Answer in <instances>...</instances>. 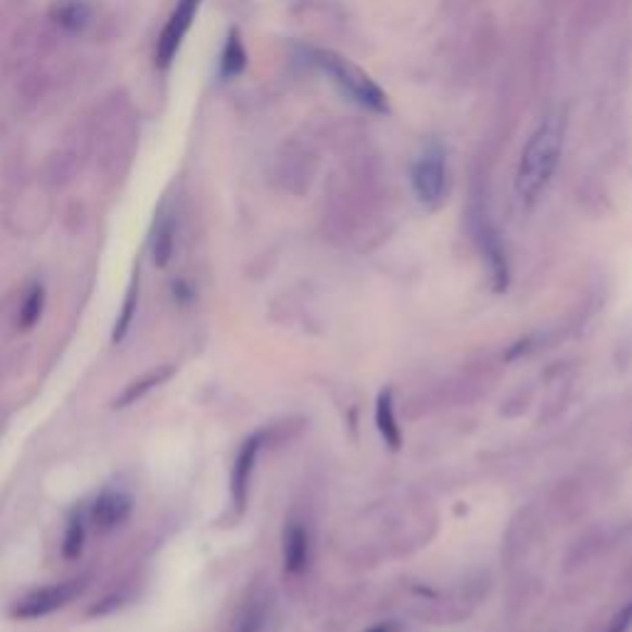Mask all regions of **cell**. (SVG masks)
I'll return each mask as SVG.
<instances>
[{
  "label": "cell",
  "mask_w": 632,
  "mask_h": 632,
  "mask_svg": "<svg viewBox=\"0 0 632 632\" xmlns=\"http://www.w3.org/2000/svg\"><path fill=\"white\" fill-rule=\"evenodd\" d=\"M566 129L568 116L564 106H558L536 124V129L523 143L517 176H514V193L523 207H534L554 180L556 168L561 164Z\"/></svg>",
  "instance_id": "obj_1"
},
{
  "label": "cell",
  "mask_w": 632,
  "mask_h": 632,
  "mask_svg": "<svg viewBox=\"0 0 632 632\" xmlns=\"http://www.w3.org/2000/svg\"><path fill=\"white\" fill-rule=\"evenodd\" d=\"M312 65L327 75L333 85L339 87V92L349 97L351 102L364 106L368 112L385 114L388 112V97L376 79L368 72L361 69L356 62L339 55L333 50H309Z\"/></svg>",
  "instance_id": "obj_2"
},
{
  "label": "cell",
  "mask_w": 632,
  "mask_h": 632,
  "mask_svg": "<svg viewBox=\"0 0 632 632\" xmlns=\"http://www.w3.org/2000/svg\"><path fill=\"white\" fill-rule=\"evenodd\" d=\"M87 589V578H69V581L62 583H52V585H42V589H35L30 593H25L21 601L13 603L11 608V618L13 620H42L58 612L62 608L79 598Z\"/></svg>",
  "instance_id": "obj_3"
},
{
  "label": "cell",
  "mask_w": 632,
  "mask_h": 632,
  "mask_svg": "<svg viewBox=\"0 0 632 632\" xmlns=\"http://www.w3.org/2000/svg\"><path fill=\"white\" fill-rule=\"evenodd\" d=\"M410 186L413 193L426 207H438L445 201L447 193V159L440 143H430V147L418 153V159L410 166Z\"/></svg>",
  "instance_id": "obj_4"
},
{
  "label": "cell",
  "mask_w": 632,
  "mask_h": 632,
  "mask_svg": "<svg viewBox=\"0 0 632 632\" xmlns=\"http://www.w3.org/2000/svg\"><path fill=\"white\" fill-rule=\"evenodd\" d=\"M102 131L97 134V147L102 149V161H110V164H119L126 161L129 164L131 153H134V141H137V131H134V122L126 106L110 104L102 119Z\"/></svg>",
  "instance_id": "obj_5"
},
{
  "label": "cell",
  "mask_w": 632,
  "mask_h": 632,
  "mask_svg": "<svg viewBox=\"0 0 632 632\" xmlns=\"http://www.w3.org/2000/svg\"><path fill=\"white\" fill-rule=\"evenodd\" d=\"M201 5H203V0H178L174 11H170L164 30H161L156 40V55H153L156 58L159 69H168L170 65H174L180 48H184V40L193 28Z\"/></svg>",
  "instance_id": "obj_6"
},
{
  "label": "cell",
  "mask_w": 632,
  "mask_h": 632,
  "mask_svg": "<svg viewBox=\"0 0 632 632\" xmlns=\"http://www.w3.org/2000/svg\"><path fill=\"white\" fill-rule=\"evenodd\" d=\"M134 514V496L124 490H104L102 494L94 496V502L89 504L87 519L89 527L99 534H112L114 529H119L122 523L129 521Z\"/></svg>",
  "instance_id": "obj_7"
},
{
  "label": "cell",
  "mask_w": 632,
  "mask_h": 632,
  "mask_svg": "<svg viewBox=\"0 0 632 632\" xmlns=\"http://www.w3.org/2000/svg\"><path fill=\"white\" fill-rule=\"evenodd\" d=\"M262 442H265V435H262V432H257V435H250L240 445L238 457H235L232 475H230V494H232L235 509H238V511H242L248 507L250 482H252V472H255Z\"/></svg>",
  "instance_id": "obj_8"
},
{
  "label": "cell",
  "mask_w": 632,
  "mask_h": 632,
  "mask_svg": "<svg viewBox=\"0 0 632 632\" xmlns=\"http://www.w3.org/2000/svg\"><path fill=\"white\" fill-rule=\"evenodd\" d=\"M477 240H480L482 255L486 260V267H490L494 292H507V287H509V257H507V248H504V240H502L500 230H496L492 223L480 220V225H477Z\"/></svg>",
  "instance_id": "obj_9"
},
{
  "label": "cell",
  "mask_w": 632,
  "mask_h": 632,
  "mask_svg": "<svg viewBox=\"0 0 632 632\" xmlns=\"http://www.w3.org/2000/svg\"><path fill=\"white\" fill-rule=\"evenodd\" d=\"M48 17L65 35H83L94 21V8L89 0H52Z\"/></svg>",
  "instance_id": "obj_10"
},
{
  "label": "cell",
  "mask_w": 632,
  "mask_h": 632,
  "mask_svg": "<svg viewBox=\"0 0 632 632\" xmlns=\"http://www.w3.org/2000/svg\"><path fill=\"white\" fill-rule=\"evenodd\" d=\"M174 376H176V366H170V364L151 368L149 374H143L141 378H134L131 383L124 385V391L112 401V408L114 410L131 408V405H137L139 401L147 399L151 391H156V388L168 383Z\"/></svg>",
  "instance_id": "obj_11"
},
{
  "label": "cell",
  "mask_w": 632,
  "mask_h": 632,
  "mask_svg": "<svg viewBox=\"0 0 632 632\" xmlns=\"http://www.w3.org/2000/svg\"><path fill=\"white\" fill-rule=\"evenodd\" d=\"M282 556L287 573H302L309 564V534L300 521H289L282 539Z\"/></svg>",
  "instance_id": "obj_12"
},
{
  "label": "cell",
  "mask_w": 632,
  "mask_h": 632,
  "mask_svg": "<svg viewBox=\"0 0 632 632\" xmlns=\"http://www.w3.org/2000/svg\"><path fill=\"white\" fill-rule=\"evenodd\" d=\"M176 250V218L170 213H161L156 228L151 235V260L156 267H168Z\"/></svg>",
  "instance_id": "obj_13"
},
{
  "label": "cell",
  "mask_w": 632,
  "mask_h": 632,
  "mask_svg": "<svg viewBox=\"0 0 632 632\" xmlns=\"http://www.w3.org/2000/svg\"><path fill=\"white\" fill-rule=\"evenodd\" d=\"M139 296H141V269H134L129 289H126V296L122 302L119 316H116L114 329H112V344H122L126 339V333L131 331L134 319H137V309H139Z\"/></svg>",
  "instance_id": "obj_14"
},
{
  "label": "cell",
  "mask_w": 632,
  "mask_h": 632,
  "mask_svg": "<svg viewBox=\"0 0 632 632\" xmlns=\"http://www.w3.org/2000/svg\"><path fill=\"white\" fill-rule=\"evenodd\" d=\"M376 426L378 432H381V438L388 447L393 450V453H399L401 450V428H399V420H395V408H393V391L391 388H385L378 395V403H376Z\"/></svg>",
  "instance_id": "obj_15"
},
{
  "label": "cell",
  "mask_w": 632,
  "mask_h": 632,
  "mask_svg": "<svg viewBox=\"0 0 632 632\" xmlns=\"http://www.w3.org/2000/svg\"><path fill=\"white\" fill-rule=\"evenodd\" d=\"M248 69V50L245 42L240 38V30H230L228 38H225V45L220 50V62H218V75L223 79H235L240 77L242 72Z\"/></svg>",
  "instance_id": "obj_16"
},
{
  "label": "cell",
  "mask_w": 632,
  "mask_h": 632,
  "mask_svg": "<svg viewBox=\"0 0 632 632\" xmlns=\"http://www.w3.org/2000/svg\"><path fill=\"white\" fill-rule=\"evenodd\" d=\"M87 509H75L69 514L67 527H65V539H62V556L67 561H77L85 551V541H87Z\"/></svg>",
  "instance_id": "obj_17"
},
{
  "label": "cell",
  "mask_w": 632,
  "mask_h": 632,
  "mask_svg": "<svg viewBox=\"0 0 632 632\" xmlns=\"http://www.w3.org/2000/svg\"><path fill=\"white\" fill-rule=\"evenodd\" d=\"M45 312V287L40 282L30 285L28 292H25L21 306H17L15 316V327L17 331H30L35 324L42 319Z\"/></svg>",
  "instance_id": "obj_18"
},
{
  "label": "cell",
  "mask_w": 632,
  "mask_h": 632,
  "mask_svg": "<svg viewBox=\"0 0 632 632\" xmlns=\"http://www.w3.org/2000/svg\"><path fill=\"white\" fill-rule=\"evenodd\" d=\"M267 622V601L265 598H250L242 605L238 618H235L232 632H262Z\"/></svg>",
  "instance_id": "obj_19"
},
{
  "label": "cell",
  "mask_w": 632,
  "mask_h": 632,
  "mask_svg": "<svg viewBox=\"0 0 632 632\" xmlns=\"http://www.w3.org/2000/svg\"><path fill=\"white\" fill-rule=\"evenodd\" d=\"M129 603L124 593H112V595H104L102 601L92 603L87 608V618H106V616H114V612H119L124 605Z\"/></svg>",
  "instance_id": "obj_20"
},
{
  "label": "cell",
  "mask_w": 632,
  "mask_h": 632,
  "mask_svg": "<svg viewBox=\"0 0 632 632\" xmlns=\"http://www.w3.org/2000/svg\"><path fill=\"white\" fill-rule=\"evenodd\" d=\"M630 628H632V601L622 605L603 632H630Z\"/></svg>",
  "instance_id": "obj_21"
},
{
  "label": "cell",
  "mask_w": 632,
  "mask_h": 632,
  "mask_svg": "<svg viewBox=\"0 0 632 632\" xmlns=\"http://www.w3.org/2000/svg\"><path fill=\"white\" fill-rule=\"evenodd\" d=\"M368 632H395V625H393V622H381V625H376Z\"/></svg>",
  "instance_id": "obj_22"
}]
</instances>
